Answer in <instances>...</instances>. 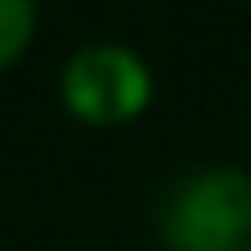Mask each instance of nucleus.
<instances>
[{
    "mask_svg": "<svg viewBox=\"0 0 251 251\" xmlns=\"http://www.w3.org/2000/svg\"><path fill=\"white\" fill-rule=\"evenodd\" d=\"M62 98L87 123H123L149 102V67L128 47L93 41V47L72 51L62 72Z\"/></svg>",
    "mask_w": 251,
    "mask_h": 251,
    "instance_id": "obj_2",
    "label": "nucleus"
},
{
    "mask_svg": "<svg viewBox=\"0 0 251 251\" xmlns=\"http://www.w3.org/2000/svg\"><path fill=\"white\" fill-rule=\"evenodd\" d=\"M159 231L175 251H241L251 241V175L200 169L164 200Z\"/></svg>",
    "mask_w": 251,
    "mask_h": 251,
    "instance_id": "obj_1",
    "label": "nucleus"
},
{
    "mask_svg": "<svg viewBox=\"0 0 251 251\" xmlns=\"http://www.w3.org/2000/svg\"><path fill=\"white\" fill-rule=\"evenodd\" d=\"M31 26H36L31 0H0V62H10L31 41Z\"/></svg>",
    "mask_w": 251,
    "mask_h": 251,
    "instance_id": "obj_3",
    "label": "nucleus"
}]
</instances>
